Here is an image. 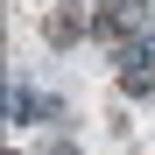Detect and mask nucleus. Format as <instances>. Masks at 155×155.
Returning a JSON list of instances; mask_svg holds the SVG:
<instances>
[{
  "instance_id": "1",
  "label": "nucleus",
  "mask_w": 155,
  "mask_h": 155,
  "mask_svg": "<svg viewBox=\"0 0 155 155\" xmlns=\"http://www.w3.org/2000/svg\"><path fill=\"white\" fill-rule=\"evenodd\" d=\"M42 35L57 49H71L78 35H92V0H57V7L42 14Z\"/></svg>"
},
{
  "instance_id": "2",
  "label": "nucleus",
  "mask_w": 155,
  "mask_h": 155,
  "mask_svg": "<svg viewBox=\"0 0 155 155\" xmlns=\"http://www.w3.org/2000/svg\"><path fill=\"white\" fill-rule=\"evenodd\" d=\"M57 155H78V148H57Z\"/></svg>"
}]
</instances>
